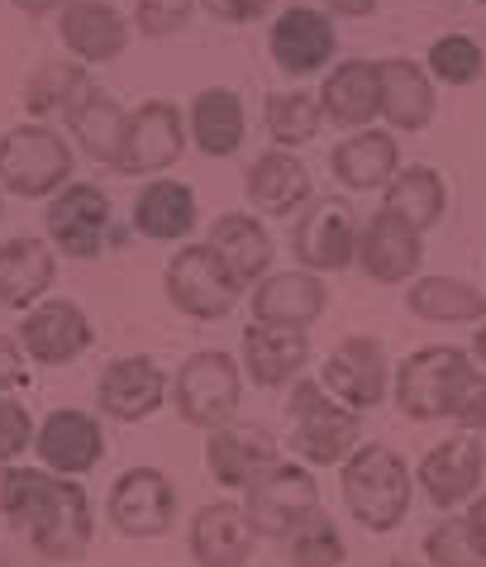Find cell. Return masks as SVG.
Returning a JSON list of instances; mask_svg holds the SVG:
<instances>
[{
  "label": "cell",
  "instance_id": "38",
  "mask_svg": "<svg viewBox=\"0 0 486 567\" xmlns=\"http://www.w3.org/2000/svg\"><path fill=\"white\" fill-rule=\"evenodd\" d=\"M482 43L467 34H444L430 43V76L444 86H473L482 76Z\"/></svg>",
  "mask_w": 486,
  "mask_h": 567
},
{
  "label": "cell",
  "instance_id": "13",
  "mask_svg": "<svg viewBox=\"0 0 486 567\" xmlns=\"http://www.w3.org/2000/svg\"><path fill=\"white\" fill-rule=\"evenodd\" d=\"M358 219L349 215L343 200H316L301 225H296V258H301L310 272H339V267H349L358 258Z\"/></svg>",
  "mask_w": 486,
  "mask_h": 567
},
{
  "label": "cell",
  "instance_id": "17",
  "mask_svg": "<svg viewBox=\"0 0 486 567\" xmlns=\"http://www.w3.org/2000/svg\"><path fill=\"white\" fill-rule=\"evenodd\" d=\"M358 262H363V272L372 281H386V287H396V281H411L420 272V262H425L420 229H411L401 215L378 210L363 225V234H358Z\"/></svg>",
  "mask_w": 486,
  "mask_h": 567
},
{
  "label": "cell",
  "instance_id": "20",
  "mask_svg": "<svg viewBox=\"0 0 486 567\" xmlns=\"http://www.w3.org/2000/svg\"><path fill=\"white\" fill-rule=\"evenodd\" d=\"M167 396V372L148 358H115L101 377V411L110 420H148Z\"/></svg>",
  "mask_w": 486,
  "mask_h": 567
},
{
  "label": "cell",
  "instance_id": "37",
  "mask_svg": "<svg viewBox=\"0 0 486 567\" xmlns=\"http://www.w3.org/2000/svg\"><path fill=\"white\" fill-rule=\"evenodd\" d=\"M262 124H268L277 148L310 144L324 124L320 91H277V96H268V105H262Z\"/></svg>",
  "mask_w": 486,
  "mask_h": 567
},
{
  "label": "cell",
  "instance_id": "21",
  "mask_svg": "<svg viewBox=\"0 0 486 567\" xmlns=\"http://www.w3.org/2000/svg\"><path fill=\"white\" fill-rule=\"evenodd\" d=\"M34 449L53 472L76 477V472H91L101 463L105 434H101V424L91 415H82V411H53L49 420H43V430L34 434Z\"/></svg>",
  "mask_w": 486,
  "mask_h": 567
},
{
  "label": "cell",
  "instance_id": "8",
  "mask_svg": "<svg viewBox=\"0 0 486 567\" xmlns=\"http://www.w3.org/2000/svg\"><path fill=\"white\" fill-rule=\"evenodd\" d=\"M291 449L316 467L343 463L358 449V411L324 401L320 382H301L291 391Z\"/></svg>",
  "mask_w": 486,
  "mask_h": 567
},
{
  "label": "cell",
  "instance_id": "50",
  "mask_svg": "<svg viewBox=\"0 0 486 567\" xmlns=\"http://www.w3.org/2000/svg\"><path fill=\"white\" fill-rule=\"evenodd\" d=\"M391 567H415V563H391Z\"/></svg>",
  "mask_w": 486,
  "mask_h": 567
},
{
  "label": "cell",
  "instance_id": "1",
  "mask_svg": "<svg viewBox=\"0 0 486 567\" xmlns=\"http://www.w3.org/2000/svg\"><path fill=\"white\" fill-rule=\"evenodd\" d=\"M0 511L43 558L76 563L91 548V501L76 482L34 467H10L0 477Z\"/></svg>",
  "mask_w": 486,
  "mask_h": 567
},
{
  "label": "cell",
  "instance_id": "12",
  "mask_svg": "<svg viewBox=\"0 0 486 567\" xmlns=\"http://www.w3.org/2000/svg\"><path fill=\"white\" fill-rule=\"evenodd\" d=\"M172 515H177V492L158 467H130L110 492V519L130 539H158L172 529Z\"/></svg>",
  "mask_w": 486,
  "mask_h": 567
},
{
  "label": "cell",
  "instance_id": "34",
  "mask_svg": "<svg viewBox=\"0 0 486 567\" xmlns=\"http://www.w3.org/2000/svg\"><path fill=\"white\" fill-rule=\"evenodd\" d=\"M91 91V72L82 58H53L24 82V110L34 120H58L72 115V105Z\"/></svg>",
  "mask_w": 486,
  "mask_h": 567
},
{
  "label": "cell",
  "instance_id": "24",
  "mask_svg": "<svg viewBox=\"0 0 486 567\" xmlns=\"http://www.w3.org/2000/svg\"><path fill=\"white\" fill-rule=\"evenodd\" d=\"M244 192H248V206L262 215H291L310 200V172L291 148H272V153L254 157V167H248V177H244Z\"/></svg>",
  "mask_w": 486,
  "mask_h": 567
},
{
  "label": "cell",
  "instance_id": "5",
  "mask_svg": "<svg viewBox=\"0 0 486 567\" xmlns=\"http://www.w3.org/2000/svg\"><path fill=\"white\" fill-rule=\"evenodd\" d=\"M239 391H244L239 362L210 349L182 362L177 382H172V401H177V415L196 424V430H225L239 415Z\"/></svg>",
  "mask_w": 486,
  "mask_h": 567
},
{
  "label": "cell",
  "instance_id": "10",
  "mask_svg": "<svg viewBox=\"0 0 486 567\" xmlns=\"http://www.w3.org/2000/svg\"><path fill=\"white\" fill-rule=\"evenodd\" d=\"M186 134L192 130H186L182 110L172 101H144L130 115V138H124L115 172H124V177H158L182 157Z\"/></svg>",
  "mask_w": 486,
  "mask_h": 567
},
{
  "label": "cell",
  "instance_id": "30",
  "mask_svg": "<svg viewBox=\"0 0 486 567\" xmlns=\"http://www.w3.org/2000/svg\"><path fill=\"white\" fill-rule=\"evenodd\" d=\"M134 229L144 239H158V244H172V239H186L196 229V196L186 182H172V177H153L144 192L134 200Z\"/></svg>",
  "mask_w": 486,
  "mask_h": 567
},
{
  "label": "cell",
  "instance_id": "29",
  "mask_svg": "<svg viewBox=\"0 0 486 567\" xmlns=\"http://www.w3.org/2000/svg\"><path fill=\"white\" fill-rule=\"evenodd\" d=\"M72 134L76 144H82L86 157H96L105 167H120V153H124V138H130V115H124V105L110 96V91L91 86L82 101L72 105Z\"/></svg>",
  "mask_w": 486,
  "mask_h": 567
},
{
  "label": "cell",
  "instance_id": "41",
  "mask_svg": "<svg viewBox=\"0 0 486 567\" xmlns=\"http://www.w3.org/2000/svg\"><path fill=\"white\" fill-rule=\"evenodd\" d=\"M196 6L200 0H138L134 6V29L144 39H167V34H177V29H186V20H192Z\"/></svg>",
  "mask_w": 486,
  "mask_h": 567
},
{
  "label": "cell",
  "instance_id": "51",
  "mask_svg": "<svg viewBox=\"0 0 486 567\" xmlns=\"http://www.w3.org/2000/svg\"><path fill=\"white\" fill-rule=\"evenodd\" d=\"M477 6H486V0H477Z\"/></svg>",
  "mask_w": 486,
  "mask_h": 567
},
{
  "label": "cell",
  "instance_id": "46",
  "mask_svg": "<svg viewBox=\"0 0 486 567\" xmlns=\"http://www.w3.org/2000/svg\"><path fill=\"white\" fill-rule=\"evenodd\" d=\"M378 6H382V0H324V10L329 14H343V20H368Z\"/></svg>",
  "mask_w": 486,
  "mask_h": 567
},
{
  "label": "cell",
  "instance_id": "42",
  "mask_svg": "<svg viewBox=\"0 0 486 567\" xmlns=\"http://www.w3.org/2000/svg\"><path fill=\"white\" fill-rule=\"evenodd\" d=\"M34 444V420L20 401H0V467H10L20 453Z\"/></svg>",
  "mask_w": 486,
  "mask_h": 567
},
{
  "label": "cell",
  "instance_id": "36",
  "mask_svg": "<svg viewBox=\"0 0 486 567\" xmlns=\"http://www.w3.org/2000/svg\"><path fill=\"white\" fill-rule=\"evenodd\" d=\"M405 306L430 324H473L486 315V296L458 277H420L405 296Z\"/></svg>",
  "mask_w": 486,
  "mask_h": 567
},
{
  "label": "cell",
  "instance_id": "52",
  "mask_svg": "<svg viewBox=\"0 0 486 567\" xmlns=\"http://www.w3.org/2000/svg\"><path fill=\"white\" fill-rule=\"evenodd\" d=\"M0 567H6V563H0Z\"/></svg>",
  "mask_w": 486,
  "mask_h": 567
},
{
  "label": "cell",
  "instance_id": "48",
  "mask_svg": "<svg viewBox=\"0 0 486 567\" xmlns=\"http://www.w3.org/2000/svg\"><path fill=\"white\" fill-rule=\"evenodd\" d=\"M467 529H473V539H477L482 558H486V496H477V506L467 511Z\"/></svg>",
  "mask_w": 486,
  "mask_h": 567
},
{
  "label": "cell",
  "instance_id": "25",
  "mask_svg": "<svg viewBox=\"0 0 486 567\" xmlns=\"http://www.w3.org/2000/svg\"><path fill=\"white\" fill-rule=\"evenodd\" d=\"M324 306H329V291H324V281L310 272V267L306 272H277L254 291V320L258 324L306 329V324L320 320Z\"/></svg>",
  "mask_w": 486,
  "mask_h": 567
},
{
  "label": "cell",
  "instance_id": "7",
  "mask_svg": "<svg viewBox=\"0 0 486 567\" xmlns=\"http://www.w3.org/2000/svg\"><path fill=\"white\" fill-rule=\"evenodd\" d=\"M239 291H244V281L229 272L225 258L210 244H186L167 262V296L192 320H225L239 306Z\"/></svg>",
  "mask_w": 486,
  "mask_h": 567
},
{
  "label": "cell",
  "instance_id": "11",
  "mask_svg": "<svg viewBox=\"0 0 486 567\" xmlns=\"http://www.w3.org/2000/svg\"><path fill=\"white\" fill-rule=\"evenodd\" d=\"M110 229V196L96 182H68L49 206V239L68 258H96Z\"/></svg>",
  "mask_w": 486,
  "mask_h": 567
},
{
  "label": "cell",
  "instance_id": "22",
  "mask_svg": "<svg viewBox=\"0 0 486 567\" xmlns=\"http://www.w3.org/2000/svg\"><path fill=\"white\" fill-rule=\"evenodd\" d=\"M329 172H334L349 192H386L391 177L401 172L396 134H382V130L349 134L334 153H329Z\"/></svg>",
  "mask_w": 486,
  "mask_h": 567
},
{
  "label": "cell",
  "instance_id": "47",
  "mask_svg": "<svg viewBox=\"0 0 486 567\" xmlns=\"http://www.w3.org/2000/svg\"><path fill=\"white\" fill-rule=\"evenodd\" d=\"M20 14H29V20H49V14H62L72 6V0H10Z\"/></svg>",
  "mask_w": 486,
  "mask_h": 567
},
{
  "label": "cell",
  "instance_id": "31",
  "mask_svg": "<svg viewBox=\"0 0 486 567\" xmlns=\"http://www.w3.org/2000/svg\"><path fill=\"white\" fill-rule=\"evenodd\" d=\"M192 138L206 157H234L244 148V134H248V115H244V101L234 96L229 86H206L200 96L192 101Z\"/></svg>",
  "mask_w": 486,
  "mask_h": 567
},
{
  "label": "cell",
  "instance_id": "45",
  "mask_svg": "<svg viewBox=\"0 0 486 567\" xmlns=\"http://www.w3.org/2000/svg\"><path fill=\"white\" fill-rule=\"evenodd\" d=\"M20 382H24V358H20V343L0 334V396H6V391H14Z\"/></svg>",
  "mask_w": 486,
  "mask_h": 567
},
{
  "label": "cell",
  "instance_id": "16",
  "mask_svg": "<svg viewBox=\"0 0 486 567\" xmlns=\"http://www.w3.org/2000/svg\"><path fill=\"white\" fill-rule=\"evenodd\" d=\"M20 339H24V353L34 362H49V368H62V362L82 358L96 339L86 310L76 301H43L24 315L20 324Z\"/></svg>",
  "mask_w": 486,
  "mask_h": 567
},
{
  "label": "cell",
  "instance_id": "33",
  "mask_svg": "<svg viewBox=\"0 0 486 567\" xmlns=\"http://www.w3.org/2000/svg\"><path fill=\"white\" fill-rule=\"evenodd\" d=\"M206 463L219 486H248L258 467L277 463V444L262 430H210L206 439Z\"/></svg>",
  "mask_w": 486,
  "mask_h": 567
},
{
  "label": "cell",
  "instance_id": "44",
  "mask_svg": "<svg viewBox=\"0 0 486 567\" xmlns=\"http://www.w3.org/2000/svg\"><path fill=\"white\" fill-rule=\"evenodd\" d=\"M200 6H206V14H215V20H225V24H254L272 10V0H200Z\"/></svg>",
  "mask_w": 486,
  "mask_h": 567
},
{
  "label": "cell",
  "instance_id": "14",
  "mask_svg": "<svg viewBox=\"0 0 486 567\" xmlns=\"http://www.w3.org/2000/svg\"><path fill=\"white\" fill-rule=\"evenodd\" d=\"M58 39L72 58L96 68V62H115L130 49V20H124L120 6H110V0H72V6L58 14Z\"/></svg>",
  "mask_w": 486,
  "mask_h": 567
},
{
  "label": "cell",
  "instance_id": "40",
  "mask_svg": "<svg viewBox=\"0 0 486 567\" xmlns=\"http://www.w3.org/2000/svg\"><path fill=\"white\" fill-rule=\"evenodd\" d=\"M425 554H430L434 567H486L473 529H467V515L463 519H444L438 529H430L425 534Z\"/></svg>",
  "mask_w": 486,
  "mask_h": 567
},
{
  "label": "cell",
  "instance_id": "39",
  "mask_svg": "<svg viewBox=\"0 0 486 567\" xmlns=\"http://www.w3.org/2000/svg\"><path fill=\"white\" fill-rule=\"evenodd\" d=\"M343 539H339V529L329 525L324 515H316V519H306L301 529L287 539V558L296 563V567H343Z\"/></svg>",
  "mask_w": 486,
  "mask_h": 567
},
{
  "label": "cell",
  "instance_id": "19",
  "mask_svg": "<svg viewBox=\"0 0 486 567\" xmlns=\"http://www.w3.org/2000/svg\"><path fill=\"white\" fill-rule=\"evenodd\" d=\"M482 467H486L482 439L458 434V439H444L438 449L425 453V463H420V486H425V496L438 511H453L477 492Z\"/></svg>",
  "mask_w": 486,
  "mask_h": 567
},
{
  "label": "cell",
  "instance_id": "23",
  "mask_svg": "<svg viewBox=\"0 0 486 567\" xmlns=\"http://www.w3.org/2000/svg\"><path fill=\"white\" fill-rule=\"evenodd\" d=\"M382 115L396 134H420L434 120V82L430 68L411 58H382Z\"/></svg>",
  "mask_w": 486,
  "mask_h": 567
},
{
  "label": "cell",
  "instance_id": "9",
  "mask_svg": "<svg viewBox=\"0 0 486 567\" xmlns=\"http://www.w3.org/2000/svg\"><path fill=\"white\" fill-rule=\"evenodd\" d=\"M268 53L287 76H316L339 53V34L329 10L316 6H287L268 29Z\"/></svg>",
  "mask_w": 486,
  "mask_h": 567
},
{
  "label": "cell",
  "instance_id": "26",
  "mask_svg": "<svg viewBox=\"0 0 486 567\" xmlns=\"http://www.w3.org/2000/svg\"><path fill=\"white\" fill-rule=\"evenodd\" d=\"M58 258L43 239H10L0 244V306L29 310L39 306L53 287Z\"/></svg>",
  "mask_w": 486,
  "mask_h": 567
},
{
  "label": "cell",
  "instance_id": "49",
  "mask_svg": "<svg viewBox=\"0 0 486 567\" xmlns=\"http://www.w3.org/2000/svg\"><path fill=\"white\" fill-rule=\"evenodd\" d=\"M473 349H477V358H482V362H486V324H482V329H477V343H473Z\"/></svg>",
  "mask_w": 486,
  "mask_h": 567
},
{
  "label": "cell",
  "instance_id": "15",
  "mask_svg": "<svg viewBox=\"0 0 486 567\" xmlns=\"http://www.w3.org/2000/svg\"><path fill=\"white\" fill-rule=\"evenodd\" d=\"M320 386L334 401H343L349 411H372L386 396V358L378 349V339H343L329 353Z\"/></svg>",
  "mask_w": 486,
  "mask_h": 567
},
{
  "label": "cell",
  "instance_id": "28",
  "mask_svg": "<svg viewBox=\"0 0 486 567\" xmlns=\"http://www.w3.org/2000/svg\"><path fill=\"white\" fill-rule=\"evenodd\" d=\"M248 548H254V525L244 506H229V501L200 506L192 525V554L200 567H244Z\"/></svg>",
  "mask_w": 486,
  "mask_h": 567
},
{
  "label": "cell",
  "instance_id": "43",
  "mask_svg": "<svg viewBox=\"0 0 486 567\" xmlns=\"http://www.w3.org/2000/svg\"><path fill=\"white\" fill-rule=\"evenodd\" d=\"M453 420L463 424V430H486V377L473 368V377L463 382V396H458V405H453Z\"/></svg>",
  "mask_w": 486,
  "mask_h": 567
},
{
  "label": "cell",
  "instance_id": "32",
  "mask_svg": "<svg viewBox=\"0 0 486 567\" xmlns=\"http://www.w3.org/2000/svg\"><path fill=\"white\" fill-rule=\"evenodd\" d=\"M210 248L225 258V267L244 287L272 267V234L254 215H219L210 225Z\"/></svg>",
  "mask_w": 486,
  "mask_h": 567
},
{
  "label": "cell",
  "instance_id": "6",
  "mask_svg": "<svg viewBox=\"0 0 486 567\" xmlns=\"http://www.w3.org/2000/svg\"><path fill=\"white\" fill-rule=\"evenodd\" d=\"M473 377V362L463 349H420L396 372V405L411 420H453V405L463 396V382Z\"/></svg>",
  "mask_w": 486,
  "mask_h": 567
},
{
  "label": "cell",
  "instance_id": "18",
  "mask_svg": "<svg viewBox=\"0 0 486 567\" xmlns=\"http://www.w3.org/2000/svg\"><path fill=\"white\" fill-rule=\"evenodd\" d=\"M320 105H324V120L339 124V130H368L382 115V68L368 58L334 62L324 76Z\"/></svg>",
  "mask_w": 486,
  "mask_h": 567
},
{
  "label": "cell",
  "instance_id": "35",
  "mask_svg": "<svg viewBox=\"0 0 486 567\" xmlns=\"http://www.w3.org/2000/svg\"><path fill=\"white\" fill-rule=\"evenodd\" d=\"M444 206H448V192H444V177L434 167H401L396 177L386 186V200L382 210L401 215L411 229L430 234L438 219H444Z\"/></svg>",
  "mask_w": 486,
  "mask_h": 567
},
{
  "label": "cell",
  "instance_id": "2",
  "mask_svg": "<svg viewBox=\"0 0 486 567\" xmlns=\"http://www.w3.org/2000/svg\"><path fill=\"white\" fill-rule=\"evenodd\" d=\"M343 501L353 519L372 534H391L411 511V472L405 458L386 444H363L343 463Z\"/></svg>",
  "mask_w": 486,
  "mask_h": 567
},
{
  "label": "cell",
  "instance_id": "3",
  "mask_svg": "<svg viewBox=\"0 0 486 567\" xmlns=\"http://www.w3.org/2000/svg\"><path fill=\"white\" fill-rule=\"evenodd\" d=\"M72 177V148L62 144L49 124H14L0 134V192L20 200H43L58 196Z\"/></svg>",
  "mask_w": 486,
  "mask_h": 567
},
{
  "label": "cell",
  "instance_id": "27",
  "mask_svg": "<svg viewBox=\"0 0 486 567\" xmlns=\"http://www.w3.org/2000/svg\"><path fill=\"white\" fill-rule=\"evenodd\" d=\"M310 358V343H306V329H291V324H248L244 334V362H248V377L258 386H287L296 372L306 368Z\"/></svg>",
  "mask_w": 486,
  "mask_h": 567
},
{
  "label": "cell",
  "instance_id": "4",
  "mask_svg": "<svg viewBox=\"0 0 486 567\" xmlns=\"http://www.w3.org/2000/svg\"><path fill=\"white\" fill-rule=\"evenodd\" d=\"M244 515L262 539H291L306 519L320 515V486L301 463H268L244 486Z\"/></svg>",
  "mask_w": 486,
  "mask_h": 567
}]
</instances>
